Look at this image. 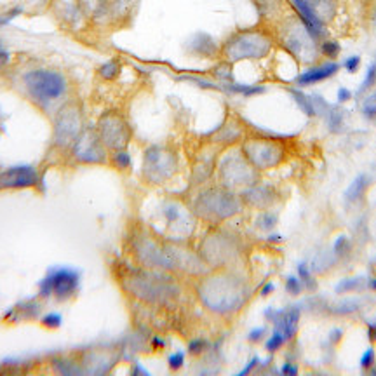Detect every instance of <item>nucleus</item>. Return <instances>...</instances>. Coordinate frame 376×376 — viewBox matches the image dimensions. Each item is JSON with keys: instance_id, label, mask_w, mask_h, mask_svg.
Returning a JSON list of instances; mask_svg holds the SVG:
<instances>
[{"instance_id": "43", "label": "nucleus", "mask_w": 376, "mask_h": 376, "mask_svg": "<svg viewBox=\"0 0 376 376\" xmlns=\"http://www.w3.org/2000/svg\"><path fill=\"white\" fill-rule=\"evenodd\" d=\"M280 373L286 374V376H294V374H298V367L291 362H284L282 367H280Z\"/></svg>"}, {"instance_id": "17", "label": "nucleus", "mask_w": 376, "mask_h": 376, "mask_svg": "<svg viewBox=\"0 0 376 376\" xmlns=\"http://www.w3.org/2000/svg\"><path fill=\"white\" fill-rule=\"evenodd\" d=\"M338 70H340V64L334 63V61L319 64V66L307 68L303 73H299L298 77H296V84L302 87L312 86V84L322 82V81H326V79H331L333 75L338 73Z\"/></svg>"}, {"instance_id": "46", "label": "nucleus", "mask_w": 376, "mask_h": 376, "mask_svg": "<svg viewBox=\"0 0 376 376\" xmlns=\"http://www.w3.org/2000/svg\"><path fill=\"white\" fill-rule=\"evenodd\" d=\"M343 338V331H341L340 328H336V329H331V333H329V341L334 345V343H338V341Z\"/></svg>"}, {"instance_id": "51", "label": "nucleus", "mask_w": 376, "mask_h": 376, "mask_svg": "<svg viewBox=\"0 0 376 376\" xmlns=\"http://www.w3.org/2000/svg\"><path fill=\"white\" fill-rule=\"evenodd\" d=\"M268 241H270V242H282V235L273 234V235H270V237H268Z\"/></svg>"}, {"instance_id": "48", "label": "nucleus", "mask_w": 376, "mask_h": 376, "mask_svg": "<svg viewBox=\"0 0 376 376\" xmlns=\"http://www.w3.org/2000/svg\"><path fill=\"white\" fill-rule=\"evenodd\" d=\"M152 347H154L155 350H162V348L166 347V341L162 340V338H159V336H154V338H152Z\"/></svg>"}, {"instance_id": "4", "label": "nucleus", "mask_w": 376, "mask_h": 376, "mask_svg": "<svg viewBox=\"0 0 376 376\" xmlns=\"http://www.w3.org/2000/svg\"><path fill=\"white\" fill-rule=\"evenodd\" d=\"M273 39L265 30L249 28L234 33L223 44L221 56L225 61L237 63L244 59H263L272 52Z\"/></svg>"}, {"instance_id": "9", "label": "nucleus", "mask_w": 376, "mask_h": 376, "mask_svg": "<svg viewBox=\"0 0 376 376\" xmlns=\"http://www.w3.org/2000/svg\"><path fill=\"white\" fill-rule=\"evenodd\" d=\"M292 4L314 39H321L322 26L336 14V0H292Z\"/></svg>"}, {"instance_id": "38", "label": "nucleus", "mask_w": 376, "mask_h": 376, "mask_svg": "<svg viewBox=\"0 0 376 376\" xmlns=\"http://www.w3.org/2000/svg\"><path fill=\"white\" fill-rule=\"evenodd\" d=\"M286 291L289 292V294H299L302 292V280H299V277H294V275H289L286 279Z\"/></svg>"}, {"instance_id": "31", "label": "nucleus", "mask_w": 376, "mask_h": 376, "mask_svg": "<svg viewBox=\"0 0 376 376\" xmlns=\"http://www.w3.org/2000/svg\"><path fill=\"white\" fill-rule=\"evenodd\" d=\"M256 223H258V229L272 230L273 227L277 225V214H273V212H270V211H263Z\"/></svg>"}, {"instance_id": "28", "label": "nucleus", "mask_w": 376, "mask_h": 376, "mask_svg": "<svg viewBox=\"0 0 376 376\" xmlns=\"http://www.w3.org/2000/svg\"><path fill=\"white\" fill-rule=\"evenodd\" d=\"M119 73H120V64H119V61H115V59L105 63L103 66L100 68V75L105 79V81H113Z\"/></svg>"}, {"instance_id": "3", "label": "nucleus", "mask_w": 376, "mask_h": 376, "mask_svg": "<svg viewBox=\"0 0 376 376\" xmlns=\"http://www.w3.org/2000/svg\"><path fill=\"white\" fill-rule=\"evenodd\" d=\"M242 206H244V202L241 197L221 185V187L202 190L193 199L192 212L202 221L218 225V223H223L239 214L242 211Z\"/></svg>"}, {"instance_id": "40", "label": "nucleus", "mask_w": 376, "mask_h": 376, "mask_svg": "<svg viewBox=\"0 0 376 376\" xmlns=\"http://www.w3.org/2000/svg\"><path fill=\"white\" fill-rule=\"evenodd\" d=\"M352 100V91L347 89V87H340L336 93V101L338 103H347V101Z\"/></svg>"}, {"instance_id": "6", "label": "nucleus", "mask_w": 376, "mask_h": 376, "mask_svg": "<svg viewBox=\"0 0 376 376\" xmlns=\"http://www.w3.org/2000/svg\"><path fill=\"white\" fill-rule=\"evenodd\" d=\"M242 155L256 171H268L282 164L286 157V148L275 138L251 136L242 143Z\"/></svg>"}, {"instance_id": "44", "label": "nucleus", "mask_w": 376, "mask_h": 376, "mask_svg": "<svg viewBox=\"0 0 376 376\" xmlns=\"http://www.w3.org/2000/svg\"><path fill=\"white\" fill-rule=\"evenodd\" d=\"M21 13V9L20 7H16V9H13V11H9V13H6L4 16H0V25H6V23H9L13 18H16L18 14Z\"/></svg>"}, {"instance_id": "12", "label": "nucleus", "mask_w": 376, "mask_h": 376, "mask_svg": "<svg viewBox=\"0 0 376 376\" xmlns=\"http://www.w3.org/2000/svg\"><path fill=\"white\" fill-rule=\"evenodd\" d=\"M96 132L105 148H110L113 152L125 148L131 139V127L127 120L117 112H106L98 122Z\"/></svg>"}, {"instance_id": "47", "label": "nucleus", "mask_w": 376, "mask_h": 376, "mask_svg": "<svg viewBox=\"0 0 376 376\" xmlns=\"http://www.w3.org/2000/svg\"><path fill=\"white\" fill-rule=\"evenodd\" d=\"M367 338L371 343H376V322H367Z\"/></svg>"}, {"instance_id": "33", "label": "nucleus", "mask_w": 376, "mask_h": 376, "mask_svg": "<svg viewBox=\"0 0 376 376\" xmlns=\"http://www.w3.org/2000/svg\"><path fill=\"white\" fill-rule=\"evenodd\" d=\"M362 113L367 119H374L376 117V93L369 94L362 103Z\"/></svg>"}, {"instance_id": "32", "label": "nucleus", "mask_w": 376, "mask_h": 376, "mask_svg": "<svg viewBox=\"0 0 376 376\" xmlns=\"http://www.w3.org/2000/svg\"><path fill=\"white\" fill-rule=\"evenodd\" d=\"M298 277H299V280H302V282L305 284L307 287L310 286V289H315V282H314V279H312V272H310L309 265L303 263V261L298 265Z\"/></svg>"}, {"instance_id": "45", "label": "nucleus", "mask_w": 376, "mask_h": 376, "mask_svg": "<svg viewBox=\"0 0 376 376\" xmlns=\"http://www.w3.org/2000/svg\"><path fill=\"white\" fill-rule=\"evenodd\" d=\"M258 364H260V359H258V357H253V359H251V360H249V364H248V366H246V367H244V369H242V371H241V373H239V376H244V374H248V373H251V371H253V369H254V367H256V366H258Z\"/></svg>"}, {"instance_id": "7", "label": "nucleus", "mask_w": 376, "mask_h": 376, "mask_svg": "<svg viewBox=\"0 0 376 376\" xmlns=\"http://www.w3.org/2000/svg\"><path fill=\"white\" fill-rule=\"evenodd\" d=\"M218 176L223 187L237 188V187H253L258 183V171L249 164L248 159L237 152L227 154L218 166Z\"/></svg>"}, {"instance_id": "22", "label": "nucleus", "mask_w": 376, "mask_h": 376, "mask_svg": "<svg viewBox=\"0 0 376 376\" xmlns=\"http://www.w3.org/2000/svg\"><path fill=\"white\" fill-rule=\"evenodd\" d=\"M225 87L229 91L235 94H242V96L249 98V96H256V94L265 93V87L261 86H253V84H235V82H229L225 84Z\"/></svg>"}, {"instance_id": "50", "label": "nucleus", "mask_w": 376, "mask_h": 376, "mask_svg": "<svg viewBox=\"0 0 376 376\" xmlns=\"http://www.w3.org/2000/svg\"><path fill=\"white\" fill-rule=\"evenodd\" d=\"M273 289H275V286H273V282H267L263 287H261V296H268V294H272Z\"/></svg>"}, {"instance_id": "16", "label": "nucleus", "mask_w": 376, "mask_h": 376, "mask_svg": "<svg viewBox=\"0 0 376 376\" xmlns=\"http://www.w3.org/2000/svg\"><path fill=\"white\" fill-rule=\"evenodd\" d=\"M244 206L260 209V211H268L277 202V192L270 185H253L248 187L241 195Z\"/></svg>"}, {"instance_id": "35", "label": "nucleus", "mask_w": 376, "mask_h": 376, "mask_svg": "<svg viewBox=\"0 0 376 376\" xmlns=\"http://www.w3.org/2000/svg\"><path fill=\"white\" fill-rule=\"evenodd\" d=\"M207 350V341L202 340V338H197V340H192L188 345V354L190 355H200Z\"/></svg>"}, {"instance_id": "27", "label": "nucleus", "mask_w": 376, "mask_h": 376, "mask_svg": "<svg viewBox=\"0 0 376 376\" xmlns=\"http://www.w3.org/2000/svg\"><path fill=\"white\" fill-rule=\"evenodd\" d=\"M284 341H286V338H284L282 331H280V329H277V328H273V333L270 334V338L267 340V345H265V347H267V350L270 352V354H273V352H277L280 347H282Z\"/></svg>"}, {"instance_id": "21", "label": "nucleus", "mask_w": 376, "mask_h": 376, "mask_svg": "<svg viewBox=\"0 0 376 376\" xmlns=\"http://www.w3.org/2000/svg\"><path fill=\"white\" fill-rule=\"evenodd\" d=\"M289 93H291L292 100L296 101V105L299 106V110H302L305 115H309V117L317 115L314 108V103H312V98L307 96L305 93H302V91H298V89H289Z\"/></svg>"}, {"instance_id": "23", "label": "nucleus", "mask_w": 376, "mask_h": 376, "mask_svg": "<svg viewBox=\"0 0 376 376\" xmlns=\"http://www.w3.org/2000/svg\"><path fill=\"white\" fill-rule=\"evenodd\" d=\"M364 279L362 277H347V279H341L340 282L336 284V287H334V291L338 292V294H343V292H354V291H359L360 287H364Z\"/></svg>"}, {"instance_id": "25", "label": "nucleus", "mask_w": 376, "mask_h": 376, "mask_svg": "<svg viewBox=\"0 0 376 376\" xmlns=\"http://www.w3.org/2000/svg\"><path fill=\"white\" fill-rule=\"evenodd\" d=\"M112 164L120 171H127L131 167V155L127 154V150L122 148V150H115L112 155Z\"/></svg>"}, {"instance_id": "39", "label": "nucleus", "mask_w": 376, "mask_h": 376, "mask_svg": "<svg viewBox=\"0 0 376 376\" xmlns=\"http://www.w3.org/2000/svg\"><path fill=\"white\" fill-rule=\"evenodd\" d=\"M343 66H345V70H347L348 73H355V71L359 70V66H360V56H350V58H347V59H345V63H343Z\"/></svg>"}, {"instance_id": "15", "label": "nucleus", "mask_w": 376, "mask_h": 376, "mask_svg": "<svg viewBox=\"0 0 376 376\" xmlns=\"http://www.w3.org/2000/svg\"><path fill=\"white\" fill-rule=\"evenodd\" d=\"M39 181L37 171L30 166H14L0 173V190L4 188H28Z\"/></svg>"}, {"instance_id": "24", "label": "nucleus", "mask_w": 376, "mask_h": 376, "mask_svg": "<svg viewBox=\"0 0 376 376\" xmlns=\"http://www.w3.org/2000/svg\"><path fill=\"white\" fill-rule=\"evenodd\" d=\"M195 51L202 56H211L216 52V45L212 39H209L207 35H197V42H195Z\"/></svg>"}, {"instance_id": "29", "label": "nucleus", "mask_w": 376, "mask_h": 376, "mask_svg": "<svg viewBox=\"0 0 376 376\" xmlns=\"http://www.w3.org/2000/svg\"><path fill=\"white\" fill-rule=\"evenodd\" d=\"M374 82H376V64H371V66L367 68L366 77H364L362 84H360V87L357 89V94H359V96L360 94H364L367 89H371V87L374 86Z\"/></svg>"}, {"instance_id": "8", "label": "nucleus", "mask_w": 376, "mask_h": 376, "mask_svg": "<svg viewBox=\"0 0 376 376\" xmlns=\"http://www.w3.org/2000/svg\"><path fill=\"white\" fill-rule=\"evenodd\" d=\"M178 171V155L164 146H150L143 157V176L148 183H166Z\"/></svg>"}, {"instance_id": "18", "label": "nucleus", "mask_w": 376, "mask_h": 376, "mask_svg": "<svg viewBox=\"0 0 376 376\" xmlns=\"http://www.w3.org/2000/svg\"><path fill=\"white\" fill-rule=\"evenodd\" d=\"M298 321H299V309L298 307H291L287 310H280L277 319L273 321L277 329H280L286 340H291L296 334V329H298Z\"/></svg>"}, {"instance_id": "11", "label": "nucleus", "mask_w": 376, "mask_h": 376, "mask_svg": "<svg viewBox=\"0 0 376 376\" xmlns=\"http://www.w3.org/2000/svg\"><path fill=\"white\" fill-rule=\"evenodd\" d=\"M79 273L71 268H54L40 280L39 294L42 298L54 296L56 299H68L79 289Z\"/></svg>"}, {"instance_id": "20", "label": "nucleus", "mask_w": 376, "mask_h": 376, "mask_svg": "<svg viewBox=\"0 0 376 376\" xmlns=\"http://www.w3.org/2000/svg\"><path fill=\"white\" fill-rule=\"evenodd\" d=\"M326 117H328V125H329V131L331 132H340L341 129H343V124H345V110L341 108V106H329L328 113H326Z\"/></svg>"}, {"instance_id": "37", "label": "nucleus", "mask_w": 376, "mask_h": 376, "mask_svg": "<svg viewBox=\"0 0 376 376\" xmlns=\"http://www.w3.org/2000/svg\"><path fill=\"white\" fill-rule=\"evenodd\" d=\"M42 326L47 329H56L61 326V315L59 314H47L45 317H42Z\"/></svg>"}, {"instance_id": "30", "label": "nucleus", "mask_w": 376, "mask_h": 376, "mask_svg": "<svg viewBox=\"0 0 376 376\" xmlns=\"http://www.w3.org/2000/svg\"><path fill=\"white\" fill-rule=\"evenodd\" d=\"M333 251L336 256H345V254L350 253V241H348L347 235H338L336 241L333 244Z\"/></svg>"}, {"instance_id": "42", "label": "nucleus", "mask_w": 376, "mask_h": 376, "mask_svg": "<svg viewBox=\"0 0 376 376\" xmlns=\"http://www.w3.org/2000/svg\"><path fill=\"white\" fill-rule=\"evenodd\" d=\"M354 310H357V303L347 302V303H343V305H338L336 309H334V312L336 314H350V312H354Z\"/></svg>"}, {"instance_id": "26", "label": "nucleus", "mask_w": 376, "mask_h": 376, "mask_svg": "<svg viewBox=\"0 0 376 376\" xmlns=\"http://www.w3.org/2000/svg\"><path fill=\"white\" fill-rule=\"evenodd\" d=\"M340 51H341V47H340V44H338L336 40H326V42H322V44L319 45V52H321V54H324L326 58H329V59L338 58Z\"/></svg>"}, {"instance_id": "19", "label": "nucleus", "mask_w": 376, "mask_h": 376, "mask_svg": "<svg viewBox=\"0 0 376 376\" xmlns=\"http://www.w3.org/2000/svg\"><path fill=\"white\" fill-rule=\"evenodd\" d=\"M367 185H369V178H367L366 174H359V176L350 183V187L347 188L345 199H347L348 202H357V200L362 199V195L366 193Z\"/></svg>"}, {"instance_id": "1", "label": "nucleus", "mask_w": 376, "mask_h": 376, "mask_svg": "<svg viewBox=\"0 0 376 376\" xmlns=\"http://www.w3.org/2000/svg\"><path fill=\"white\" fill-rule=\"evenodd\" d=\"M197 294L209 312L232 315L244 309L251 289L244 277L230 270H218L204 275L197 284Z\"/></svg>"}, {"instance_id": "36", "label": "nucleus", "mask_w": 376, "mask_h": 376, "mask_svg": "<svg viewBox=\"0 0 376 376\" xmlns=\"http://www.w3.org/2000/svg\"><path fill=\"white\" fill-rule=\"evenodd\" d=\"M185 364V354L183 352H174L173 355H169V359H167V366H169L171 371H180L181 367H183Z\"/></svg>"}, {"instance_id": "34", "label": "nucleus", "mask_w": 376, "mask_h": 376, "mask_svg": "<svg viewBox=\"0 0 376 376\" xmlns=\"http://www.w3.org/2000/svg\"><path fill=\"white\" fill-rule=\"evenodd\" d=\"M360 367L362 369H369L371 366H374V362H376V350H374V347H369V348H366L364 350V354L360 355Z\"/></svg>"}, {"instance_id": "52", "label": "nucleus", "mask_w": 376, "mask_h": 376, "mask_svg": "<svg viewBox=\"0 0 376 376\" xmlns=\"http://www.w3.org/2000/svg\"><path fill=\"white\" fill-rule=\"evenodd\" d=\"M367 286H369V289L376 291V277H374V279H371L369 282H367Z\"/></svg>"}, {"instance_id": "41", "label": "nucleus", "mask_w": 376, "mask_h": 376, "mask_svg": "<svg viewBox=\"0 0 376 376\" xmlns=\"http://www.w3.org/2000/svg\"><path fill=\"white\" fill-rule=\"evenodd\" d=\"M265 333H267V329H265V328H256V329H253V331L248 334V340L251 341V343H258V341L265 336Z\"/></svg>"}, {"instance_id": "5", "label": "nucleus", "mask_w": 376, "mask_h": 376, "mask_svg": "<svg viewBox=\"0 0 376 376\" xmlns=\"http://www.w3.org/2000/svg\"><path fill=\"white\" fill-rule=\"evenodd\" d=\"M26 93L39 105H49L66 93V81L61 73L47 68L30 70L23 77Z\"/></svg>"}, {"instance_id": "49", "label": "nucleus", "mask_w": 376, "mask_h": 376, "mask_svg": "<svg viewBox=\"0 0 376 376\" xmlns=\"http://www.w3.org/2000/svg\"><path fill=\"white\" fill-rule=\"evenodd\" d=\"M7 61H9V52H7L2 45H0V68L6 66Z\"/></svg>"}, {"instance_id": "2", "label": "nucleus", "mask_w": 376, "mask_h": 376, "mask_svg": "<svg viewBox=\"0 0 376 376\" xmlns=\"http://www.w3.org/2000/svg\"><path fill=\"white\" fill-rule=\"evenodd\" d=\"M120 284L136 299L152 305H167L180 296V286L169 275L150 270L131 268L120 275Z\"/></svg>"}, {"instance_id": "10", "label": "nucleus", "mask_w": 376, "mask_h": 376, "mask_svg": "<svg viewBox=\"0 0 376 376\" xmlns=\"http://www.w3.org/2000/svg\"><path fill=\"white\" fill-rule=\"evenodd\" d=\"M239 248L234 242V239H232V235L221 234V232L209 234L202 241V246H200L202 261L209 263L211 267H229V263L232 260H235Z\"/></svg>"}, {"instance_id": "53", "label": "nucleus", "mask_w": 376, "mask_h": 376, "mask_svg": "<svg viewBox=\"0 0 376 376\" xmlns=\"http://www.w3.org/2000/svg\"><path fill=\"white\" fill-rule=\"evenodd\" d=\"M373 21H374V25H376V11H374V14H373Z\"/></svg>"}, {"instance_id": "14", "label": "nucleus", "mask_w": 376, "mask_h": 376, "mask_svg": "<svg viewBox=\"0 0 376 376\" xmlns=\"http://www.w3.org/2000/svg\"><path fill=\"white\" fill-rule=\"evenodd\" d=\"M82 120L79 115V110L75 106H64L61 113L56 119V129H54V138L58 145H70L75 143L79 134L82 132Z\"/></svg>"}, {"instance_id": "13", "label": "nucleus", "mask_w": 376, "mask_h": 376, "mask_svg": "<svg viewBox=\"0 0 376 376\" xmlns=\"http://www.w3.org/2000/svg\"><path fill=\"white\" fill-rule=\"evenodd\" d=\"M73 155L79 162L84 164H101L105 162V145L101 143L98 132L93 129H86L75 139Z\"/></svg>"}]
</instances>
